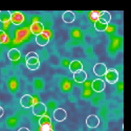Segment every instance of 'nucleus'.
<instances>
[{
  "mask_svg": "<svg viewBox=\"0 0 131 131\" xmlns=\"http://www.w3.org/2000/svg\"><path fill=\"white\" fill-rule=\"evenodd\" d=\"M26 61V66L29 70H37L40 67V62H39V56L35 51H30L25 56Z\"/></svg>",
  "mask_w": 131,
  "mask_h": 131,
  "instance_id": "obj_1",
  "label": "nucleus"
},
{
  "mask_svg": "<svg viewBox=\"0 0 131 131\" xmlns=\"http://www.w3.org/2000/svg\"><path fill=\"white\" fill-rule=\"evenodd\" d=\"M104 77L106 82H108L109 84H115L118 81V72L115 68H109L107 69Z\"/></svg>",
  "mask_w": 131,
  "mask_h": 131,
  "instance_id": "obj_2",
  "label": "nucleus"
},
{
  "mask_svg": "<svg viewBox=\"0 0 131 131\" xmlns=\"http://www.w3.org/2000/svg\"><path fill=\"white\" fill-rule=\"evenodd\" d=\"M39 126H40V131H49L52 129L51 126V118L48 115H43L39 118Z\"/></svg>",
  "mask_w": 131,
  "mask_h": 131,
  "instance_id": "obj_3",
  "label": "nucleus"
},
{
  "mask_svg": "<svg viewBox=\"0 0 131 131\" xmlns=\"http://www.w3.org/2000/svg\"><path fill=\"white\" fill-rule=\"evenodd\" d=\"M31 110H32V113H34L35 115L41 117L43 115H45L47 108H46V105L45 104H43L42 102H38V103H35L34 104V106L31 107Z\"/></svg>",
  "mask_w": 131,
  "mask_h": 131,
  "instance_id": "obj_4",
  "label": "nucleus"
},
{
  "mask_svg": "<svg viewBox=\"0 0 131 131\" xmlns=\"http://www.w3.org/2000/svg\"><path fill=\"white\" fill-rule=\"evenodd\" d=\"M24 21V15L21 12H10V22L14 25H20Z\"/></svg>",
  "mask_w": 131,
  "mask_h": 131,
  "instance_id": "obj_5",
  "label": "nucleus"
},
{
  "mask_svg": "<svg viewBox=\"0 0 131 131\" xmlns=\"http://www.w3.org/2000/svg\"><path fill=\"white\" fill-rule=\"evenodd\" d=\"M29 29L31 31V34H34L35 36H38L42 32H44V25L43 23H41L40 21H35L32 22L31 25L29 26Z\"/></svg>",
  "mask_w": 131,
  "mask_h": 131,
  "instance_id": "obj_6",
  "label": "nucleus"
},
{
  "mask_svg": "<svg viewBox=\"0 0 131 131\" xmlns=\"http://www.w3.org/2000/svg\"><path fill=\"white\" fill-rule=\"evenodd\" d=\"M20 104L23 108H31L35 104V101H34V97L29 94H24L21 96L20 99Z\"/></svg>",
  "mask_w": 131,
  "mask_h": 131,
  "instance_id": "obj_7",
  "label": "nucleus"
},
{
  "mask_svg": "<svg viewBox=\"0 0 131 131\" xmlns=\"http://www.w3.org/2000/svg\"><path fill=\"white\" fill-rule=\"evenodd\" d=\"M105 87H106V83L102 79H95L91 83V88L95 92H102L105 89Z\"/></svg>",
  "mask_w": 131,
  "mask_h": 131,
  "instance_id": "obj_8",
  "label": "nucleus"
},
{
  "mask_svg": "<svg viewBox=\"0 0 131 131\" xmlns=\"http://www.w3.org/2000/svg\"><path fill=\"white\" fill-rule=\"evenodd\" d=\"M86 125H87L88 128L94 129V128H96L97 126L100 125V118L97 117L95 114H90L86 118Z\"/></svg>",
  "mask_w": 131,
  "mask_h": 131,
  "instance_id": "obj_9",
  "label": "nucleus"
},
{
  "mask_svg": "<svg viewBox=\"0 0 131 131\" xmlns=\"http://www.w3.org/2000/svg\"><path fill=\"white\" fill-rule=\"evenodd\" d=\"M66 117H67V112L63 108H57L53 111V118L57 122H63L66 119Z\"/></svg>",
  "mask_w": 131,
  "mask_h": 131,
  "instance_id": "obj_10",
  "label": "nucleus"
},
{
  "mask_svg": "<svg viewBox=\"0 0 131 131\" xmlns=\"http://www.w3.org/2000/svg\"><path fill=\"white\" fill-rule=\"evenodd\" d=\"M107 69L108 68H107V66L104 63H97L93 66L92 70H93V73L95 75H97V77H103V75L106 73Z\"/></svg>",
  "mask_w": 131,
  "mask_h": 131,
  "instance_id": "obj_11",
  "label": "nucleus"
},
{
  "mask_svg": "<svg viewBox=\"0 0 131 131\" xmlns=\"http://www.w3.org/2000/svg\"><path fill=\"white\" fill-rule=\"evenodd\" d=\"M49 42V36L46 32H42V34L36 36V43L39 46H46Z\"/></svg>",
  "mask_w": 131,
  "mask_h": 131,
  "instance_id": "obj_12",
  "label": "nucleus"
},
{
  "mask_svg": "<svg viewBox=\"0 0 131 131\" xmlns=\"http://www.w3.org/2000/svg\"><path fill=\"white\" fill-rule=\"evenodd\" d=\"M83 70V64L79 60H73L69 64V71L72 73H75L78 71Z\"/></svg>",
  "mask_w": 131,
  "mask_h": 131,
  "instance_id": "obj_13",
  "label": "nucleus"
},
{
  "mask_svg": "<svg viewBox=\"0 0 131 131\" xmlns=\"http://www.w3.org/2000/svg\"><path fill=\"white\" fill-rule=\"evenodd\" d=\"M20 57H21V52L18 48H12L7 51V58L13 62L18 61L20 59Z\"/></svg>",
  "mask_w": 131,
  "mask_h": 131,
  "instance_id": "obj_14",
  "label": "nucleus"
},
{
  "mask_svg": "<svg viewBox=\"0 0 131 131\" xmlns=\"http://www.w3.org/2000/svg\"><path fill=\"white\" fill-rule=\"evenodd\" d=\"M62 19L65 23H72L75 20V15L73 12H70V10H66L64 12L62 15Z\"/></svg>",
  "mask_w": 131,
  "mask_h": 131,
  "instance_id": "obj_15",
  "label": "nucleus"
},
{
  "mask_svg": "<svg viewBox=\"0 0 131 131\" xmlns=\"http://www.w3.org/2000/svg\"><path fill=\"white\" fill-rule=\"evenodd\" d=\"M73 80L78 83H84L86 80H87V73L86 71L84 70H81V71H78L73 73Z\"/></svg>",
  "mask_w": 131,
  "mask_h": 131,
  "instance_id": "obj_16",
  "label": "nucleus"
},
{
  "mask_svg": "<svg viewBox=\"0 0 131 131\" xmlns=\"http://www.w3.org/2000/svg\"><path fill=\"white\" fill-rule=\"evenodd\" d=\"M94 28H95L97 31H105V30L108 28V24L105 23L104 21L97 19L95 22H94Z\"/></svg>",
  "mask_w": 131,
  "mask_h": 131,
  "instance_id": "obj_17",
  "label": "nucleus"
},
{
  "mask_svg": "<svg viewBox=\"0 0 131 131\" xmlns=\"http://www.w3.org/2000/svg\"><path fill=\"white\" fill-rule=\"evenodd\" d=\"M10 21V12L9 10H1L0 12V22L7 23Z\"/></svg>",
  "mask_w": 131,
  "mask_h": 131,
  "instance_id": "obj_18",
  "label": "nucleus"
},
{
  "mask_svg": "<svg viewBox=\"0 0 131 131\" xmlns=\"http://www.w3.org/2000/svg\"><path fill=\"white\" fill-rule=\"evenodd\" d=\"M99 19L104 21L105 23H109L111 20V15L109 12H107V10H103V12H100V16H99Z\"/></svg>",
  "mask_w": 131,
  "mask_h": 131,
  "instance_id": "obj_19",
  "label": "nucleus"
},
{
  "mask_svg": "<svg viewBox=\"0 0 131 131\" xmlns=\"http://www.w3.org/2000/svg\"><path fill=\"white\" fill-rule=\"evenodd\" d=\"M99 16H100V12H96V10H92V12H90V14H89V17L93 23L99 19Z\"/></svg>",
  "mask_w": 131,
  "mask_h": 131,
  "instance_id": "obj_20",
  "label": "nucleus"
},
{
  "mask_svg": "<svg viewBox=\"0 0 131 131\" xmlns=\"http://www.w3.org/2000/svg\"><path fill=\"white\" fill-rule=\"evenodd\" d=\"M5 41H6V35H5V32L2 29H0V44H2V43H4Z\"/></svg>",
  "mask_w": 131,
  "mask_h": 131,
  "instance_id": "obj_21",
  "label": "nucleus"
},
{
  "mask_svg": "<svg viewBox=\"0 0 131 131\" xmlns=\"http://www.w3.org/2000/svg\"><path fill=\"white\" fill-rule=\"evenodd\" d=\"M18 131H30V130L28 128H26V127H21V128L18 129Z\"/></svg>",
  "mask_w": 131,
  "mask_h": 131,
  "instance_id": "obj_22",
  "label": "nucleus"
},
{
  "mask_svg": "<svg viewBox=\"0 0 131 131\" xmlns=\"http://www.w3.org/2000/svg\"><path fill=\"white\" fill-rule=\"evenodd\" d=\"M3 113H4V110H3V108H2V107H0V117H1V116L3 115Z\"/></svg>",
  "mask_w": 131,
  "mask_h": 131,
  "instance_id": "obj_23",
  "label": "nucleus"
},
{
  "mask_svg": "<svg viewBox=\"0 0 131 131\" xmlns=\"http://www.w3.org/2000/svg\"><path fill=\"white\" fill-rule=\"evenodd\" d=\"M49 131H53V129H51V130H49Z\"/></svg>",
  "mask_w": 131,
  "mask_h": 131,
  "instance_id": "obj_24",
  "label": "nucleus"
},
{
  "mask_svg": "<svg viewBox=\"0 0 131 131\" xmlns=\"http://www.w3.org/2000/svg\"><path fill=\"white\" fill-rule=\"evenodd\" d=\"M0 107H1V106H0Z\"/></svg>",
  "mask_w": 131,
  "mask_h": 131,
  "instance_id": "obj_25",
  "label": "nucleus"
}]
</instances>
